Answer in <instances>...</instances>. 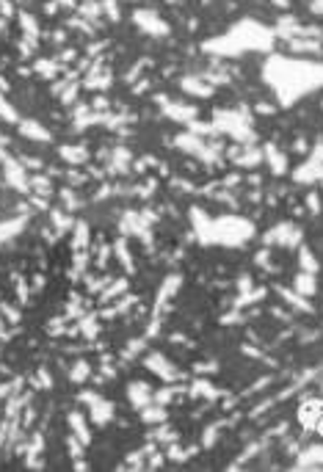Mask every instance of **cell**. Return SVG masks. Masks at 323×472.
I'll return each mask as SVG.
<instances>
[{
    "instance_id": "6da1fadb",
    "label": "cell",
    "mask_w": 323,
    "mask_h": 472,
    "mask_svg": "<svg viewBox=\"0 0 323 472\" xmlns=\"http://www.w3.org/2000/svg\"><path fill=\"white\" fill-rule=\"evenodd\" d=\"M193 216V227H196V235L202 240H216V243H224V246H240L246 238H251V232H254V227H251L249 221H243V218H204L202 210L193 207L191 210Z\"/></svg>"
},
{
    "instance_id": "7a4b0ae2",
    "label": "cell",
    "mask_w": 323,
    "mask_h": 472,
    "mask_svg": "<svg viewBox=\"0 0 323 472\" xmlns=\"http://www.w3.org/2000/svg\"><path fill=\"white\" fill-rule=\"evenodd\" d=\"M136 22L141 25V31L152 33V36H160V33H169V25L160 20V17L155 14V11H136Z\"/></svg>"
},
{
    "instance_id": "3957f363",
    "label": "cell",
    "mask_w": 323,
    "mask_h": 472,
    "mask_svg": "<svg viewBox=\"0 0 323 472\" xmlns=\"http://www.w3.org/2000/svg\"><path fill=\"white\" fill-rule=\"evenodd\" d=\"M298 238H301V232L298 229H293L290 224H279L277 229H271V232L265 235V243H285V246H296Z\"/></svg>"
},
{
    "instance_id": "277c9868",
    "label": "cell",
    "mask_w": 323,
    "mask_h": 472,
    "mask_svg": "<svg viewBox=\"0 0 323 472\" xmlns=\"http://www.w3.org/2000/svg\"><path fill=\"white\" fill-rule=\"evenodd\" d=\"M83 400H86V403H91V417H94V423H97V426H105V423L111 420L114 409H111L102 398H97V395H83Z\"/></svg>"
},
{
    "instance_id": "5b68a950",
    "label": "cell",
    "mask_w": 323,
    "mask_h": 472,
    "mask_svg": "<svg viewBox=\"0 0 323 472\" xmlns=\"http://www.w3.org/2000/svg\"><path fill=\"white\" fill-rule=\"evenodd\" d=\"M315 464H323V445H312L298 458V469H315Z\"/></svg>"
},
{
    "instance_id": "8992f818",
    "label": "cell",
    "mask_w": 323,
    "mask_h": 472,
    "mask_svg": "<svg viewBox=\"0 0 323 472\" xmlns=\"http://www.w3.org/2000/svg\"><path fill=\"white\" fill-rule=\"evenodd\" d=\"M232 161L238 166H257L262 161V155H260V149H243V152H235Z\"/></svg>"
},
{
    "instance_id": "52a82bcc",
    "label": "cell",
    "mask_w": 323,
    "mask_h": 472,
    "mask_svg": "<svg viewBox=\"0 0 323 472\" xmlns=\"http://www.w3.org/2000/svg\"><path fill=\"white\" fill-rule=\"evenodd\" d=\"M20 127H22V133L33 141H50V133H47L44 127H39L36 122H20Z\"/></svg>"
},
{
    "instance_id": "ba28073f",
    "label": "cell",
    "mask_w": 323,
    "mask_h": 472,
    "mask_svg": "<svg viewBox=\"0 0 323 472\" xmlns=\"http://www.w3.org/2000/svg\"><path fill=\"white\" fill-rule=\"evenodd\" d=\"M172 119H180V122H193L196 119V108H191V105H169V111H166Z\"/></svg>"
},
{
    "instance_id": "9c48e42d",
    "label": "cell",
    "mask_w": 323,
    "mask_h": 472,
    "mask_svg": "<svg viewBox=\"0 0 323 472\" xmlns=\"http://www.w3.org/2000/svg\"><path fill=\"white\" fill-rule=\"evenodd\" d=\"M265 155H268V163H271V169L277 174H285V169H287V161H285V155L277 149V146H268L265 149Z\"/></svg>"
},
{
    "instance_id": "30bf717a",
    "label": "cell",
    "mask_w": 323,
    "mask_h": 472,
    "mask_svg": "<svg viewBox=\"0 0 323 472\" xmlns=\"http://www.w3.org/2000/svg\"><path fill=\"white\" fill-rule=\"evenodd\" d=\"M183 88H188V91L196 94V97H210V94H213V88L204 86L199 78H185V80H183Z\"/></svg>"
},
{
    "instance_id": "8fae6325",
    "label": "cell",
    "mask_w": 323,
    "mask_h": 472,
    "mask_svg": "<svg viewBox=\"0 0 323 472\" xmlns=\"http://www.w3.org/2000/svg\"><path fill=\"white\" fill-rule=\"evenodd\" d=\"M130 400H133V406H146L149 403V387L146 384H133L130 387Z\"/></svg>"
},
{
    "instance_id": "7c38bea8",
    "label": "cell",
    "mask_w": 323,
    "mask_h": 472,
    "mask_svg": "<svg viewBox=\"0 0 323 472\" xmlns=\"http://www.w3.org/2000/svg\"><path fill=\"white\" fill-rule=\"evenodd\" d=\"M146 364H149L152 370H157V373H160V376H166L169 381H174V379H177V376H180V373H177V370H174V368H172V364H169V362H160V359H155V356H152V359H149V362H146Z\"/></svg>"
},
{
    "instance_id": "4fadbf2b",
    "label": "cell",
    "mask_w": 323,
    "mask_h": 472,
    "mask_svg": "<svg viewBox=\"0 0 323 472\" xmlns=\"http://www.w3.org/2000/svg\"><path fill=\"white\" fill-rule=\"evenodd\" d=\"M61 155L67 158L69 163H83L86 161V149H80V146H64Z\"/></svg>"
},
{
    "instance_id": "5bb4252c",
    "label": "cell",
    "mask_w": 323,
    "mask_h": 472,
    "mask_svg": "<svg viewBox=\"0 0 323 472\" xmlns=\"http://www.w3.org/2000/svg\"><path fill=\"white\" fill-rule=\"evenodd\" d=\"M20 22H22V31H25L28 36H33V39L39 36V25H36V20H33L31 14H25V11H22V14H20Z\"/></svg>"
},
{
    "instance_id": "9a60e30c",
    "label": "cell",
    "mask_w": 323,
    "mask_h": 472,
    "mask_svg": "<svg viewBox=\"0 0 323 472\" xmlns=\"http://www.w3.org/2000/svg\"><path fill=\"white\" fill-rule=\"evenodd\" d=\"M296 285H298V293H304V296H312V293H315V282H312V276H309V274L298 276Z\"/></svg>"
},
{
    "instance_id": "2e32d148",
    "label": "cell",
    "mask_w": 323,
    "mask_h": 472,
    "mask_svg": "<svg viewBox=\"0 0 323 472\" xmlns=\"http://www.w3.org/2000/svg\"><path fill=\"white\" fill-rule=\"evenodd\" d=\"M293 50H298V53H315V50H320V44L318 42H309V39H298V42H296V39H293Z\"/></svg>"
},
{
    "instance_id": "e0dca14e",
    "label": "cell",
    "mask_w": 323,
    "mask_h": 472,
    "mask_svg": "<svg viewBox=\"0 0 323 472\" xmlns=\"http://www.w3.org/2000/svg\"><path fill=\"white\" fill-rule=\"evenodd\" d=\"M301 265H304L307 274H315V271H318V263H315L312 254H309V249H301Z\"/></svg>"
},
{
    "instance_id": "ac0fdd59",
    "label": "cell",
    "mask_w": 323,
    "mask_h": 472,
    "mask_svg": "<svg viewBox=\"0 0 323 472\" xmlns=\"http://www.w3.org/2000/svg\"><path fill=\"white\" fill-rule=\"evenodd\" d=\"M69 423H72V431H78L80 434V439H89V434H86V426H83V417L80 414H69Z\"/></svg>"
},
{
    "instance_id": "d6986e66",
    "label": "cell",
    "mask_w": 323,
    "mask_h": 472,
    "mask_svg": "<svg viewBox=\"0 0 323 472\" xmlns=\"http://www.w3.org/2000/svg\"><path fill=\"white\" fill-rule=\"evenodd\" d=\"M0 116H3V119H9V122H20V116H17V111L11 108L9 102H3V97H0Z\"/></svg>"
},
{
    "instance_id": "ffe728a7",
    "label": "cell",
    "mask_w": 323,
    "mask_h": 472,
    "mask_svg": "<svg viewBox=\"0 0 323 472\" xmlns=\"http://www.w3.org/2000/svg\"><path fill=\"white\" fill-rule=\"evenodd\" d=\"M86 376H89V364L86 362H78L72 368V381H86Z\"/></svg>"
},
{
    "instance_id": "44dd1931",
    "label": "cell",
    "mask_w": 323,
    "mask_h": 472,
    "mask_svg": "<svg viewBox=\"0 0 323 472\" xmlns=\"http://www.w3.org/2000/svg\"><path fill=\"white\" fill-rule=\"evenodd\" d=\"M282 296H285L287 301H290V304H296V306H301V309H304V312H309V309H312V306H309V304H307V301H301V298H298V296H293V293H287V290H282Z\"/></svg>"
},
{
    "instance_id": "7402d4cb",
    "label": "cell",
    "mask_w": 323,
    "mask_h": 472,
    "mask_svg": "<svg viewBox=\"0 0 323 472\" xmlns=\"http://www.w3.org/2000/svg\"><path fill=\"white\" fill-rule=\"evenodd\" d=\"M36 69H39V72L44 75V78H50V75H56V64H52V61H39V64H36Z\"/></svg>"
},
{
    "instance_id": "603a6c76",
    "label": "cell",
    "mask_w": 323,
    "mask_h": 472,
    "mask_svg": "<svg viewBox=\"0 0 323 472\" xmlns=\"http://www.w3.org/2000/svg\"><path fill=\"white\" fill-rule=\"evenodd\" d=\"M144 417L149 423H157V420H166V411H160V409H149V411H144Z\"/></svg>"
},
{
    "instance_id": "cb8c5ba5",
    "label": "cell",
    "mask_w": 323,
    "mask_h": 472,
    "mask_svg": "<svg viewBox=\"0 0 323 472\" xmlns=\"http://www.w3.org/2000/svg\"><path fill=\"white\" fill-rule=\"evenodd\" d=\"M33 185H36V188H39V191H42V193H50V191H52V188H50V185H47V182H44V177H36V180H33Z\"/></svg>"
},
{
    "instance_id": "d4e9b609",
    "label": "cell",
    "mask_w": 323,
    "mask_h": 472,
    "mask_svg": "<svg viewBox=\"0 0 323 472\" xmlns=\"http://www.w3.org/2000/svg\"><path fill=\"white\" fill-rule=\"evenodd\" d=\"M69 453H72V456H80V453H83V447H80L78 439H69Z\"/></svg>"
},
{
    "instance_id": "484cf974",
    "label": "cell",
    "mask_w": 323,
    "mask_h": 472,
    "mask_svg": "<svg viewBox=\"0 0 323 472\" xmlns=\"http://www.w3.org/2000/svg\"><path fill=\"white\" fill-rule=\"evenodd\" d=\"M105 9H108V14H111V20H119V11H116V6H114V0H105Z\"/></svg>"
},
{
    "instance_id": "4316f807",
    "label": "cell",
    "mask_w": 323,
    "mask_h": 472,
    "mask_svg": "<svg viewBox=\"0 0 323 472\" xmlns=\"http://www.w3.org/2000/svg\"><path fill=\"white\" fill-rule=\"evenodd\" d=\"M307 202H309V210H320V199L315 196V193H309V199H307Z\"/></svg>"
},
{
    "instance_id": "83f0119b",
    "label": "cell",
    "mask_w": 323,
    "mask_h": 472,
    "mask_svg": "<svg viewBox=\"0 0 323 472\" xmlns=\"http://www.w3.org/2000/svg\"><path fill=\"white\" fill-rule=\"evenodd\" d=\"M312 9L318 11V14H323V0H312Z\"/></svg>"
},
{
    "instance_id": "f1b7e54d",
    "label": "cell",
    "mask_w": 323,
    "mask_h": 472,
    "mask_svg": "<svg viewBox=\"0 0 323 472\" xmlns=\"http://www.w3.org/2000/svg\"><path fill=\"white\" fill-rule=\"evenodd\" d=\"M277 6H290V3H287V0H277Z\"/></svg>"
},
{
    "instance_id": "f546056e",
    "label": "cell",
    "mask_w": 323,
    "mask_h": 472,
    "mask_svg": "<svg viewBox=\"0 0 323 472\" xmlns=\"http://www.w3.org/2000/svg\"><path fill=\"white\" fill-rule=\"evenodd\" d=\"M61 3H64V6H75V3H72V0H61Z\"/></svg>"
},
{
    "instance_id": "4dcf8cb0",
    "label": "cell",
    "mask_w": 323,
    "mask_h": 472,
    "mask_svg": "<svg viewBox=\"0 0 323 472\" xmlns=\"http://www.w3.org/2000/svg\"><path fill=\"white\" fill-rule=\"evenodd\" d=\"M318 431H320V434H323V420H318Z\"/></svg>"
},
{
    "instance_id": "1f68e13d",
    "label": "cell",
    "mask_w": 323,
    "mask_h": 472,
    "mask_svg": "<svg viewBox=\"0 0 323 472\" xmlns=\"http://www.w3.org/2000/svg\"><path fill=\"white\" fill-rule=\"evenodd\" d=\"M0 86H3V80H0Z\"/></svg>"
}]
</instances>
